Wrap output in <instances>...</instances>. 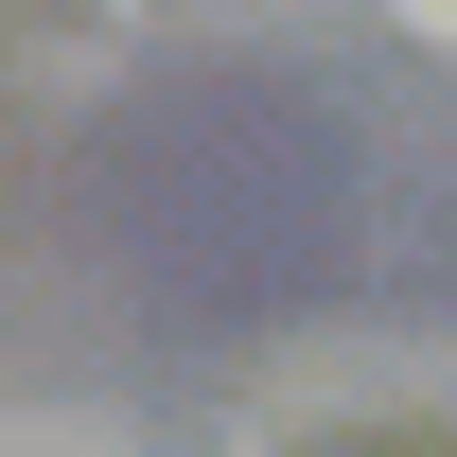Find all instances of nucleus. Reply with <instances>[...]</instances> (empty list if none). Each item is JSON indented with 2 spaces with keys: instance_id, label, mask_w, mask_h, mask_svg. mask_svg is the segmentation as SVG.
<instances>
[{
  "instance_id": "obj_1",
  "label": "nucleus",
  "mask_w": 457,
  "mask_h": 457,
  "mask_svg": "<svg viewBox=\"0 0 457 457\" xmlns=\"http://www.w3.org/2000/svg\"><path fill=\"white\" fill-rule=\"evenodd\" d=\"M404 18H422V36H457V0H404Z\"/></svg>"
}]
</instances>
